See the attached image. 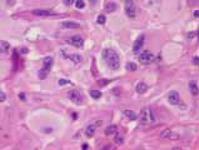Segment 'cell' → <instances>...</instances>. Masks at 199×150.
Segmentation results:
<instances>
[{
  "mask_svg": "<svg viewBox=\"0 0 199 150\" xmlns=\"http://www.w3.org/2000/svg\"><path fill=\"white\" fill-rule=\"evenodd\" d=\"M193 63H194V64H196V65H198V58H197V56L193 59Z\"/></svg>",
  "mask_w": 199,
  "mask_h": 150,
  "instance_id": "31",
  "label": "cell"
},
{
  "mask_svg": "<svg viewBox=\"0 0 199 150\" xmlns=\"http://www.w3.org/2000/svg\"><path fill=\"white\" fill-rule=\"evenodd\" d=\"M51 66H53V58L51 56H47L43 60V68H41V70L39 72V78L40 79L47 78V75H48L49 72H50Z\"/></svg>",
  "mask_w": 199,
  "mask_h": 150,
  "instance_id": "3",
  "label": "cell"
},
{
  "mask_svg": "<svg viewBox=\"0 0 199 150\" xmlns=\"http://www.w3.org/2000/svg\"><path fill=\"white\" fill-rule=\"evenodd\" d=\"M34 15L36 16H50V15H55V12L53 10H48V9H35L31 11Z\"/></svg>",
  "mask_w": 199,
  "mask_h": 150,
  "instance_id": "12",
  "label": "cell"
},
{
  "mask_svg": "<svg viewBox=\"0 0 199 150\" xmlns=\"http://www.w3.org/2000/svg\"><path fill=\"white\" fill-rule=\"evenodd\" d=\"M138 59H139V61L142 63V64L148 65V64H150V63H153V60H154V55H153L150 51H147V50H145V51H143V53L139 54Z\"/></svg>",
  "mask_w": 199,
  "mask_h": 150,
  "instance_id": "6",
  "label": "cell"
},
{
  "mask_svg": "<svg viewBox=\"0 0 199 150\" xmlns=\"http://www.w3.org/2000/svg\"><path fill=\"white\" fill-rule=\"evenodd\" d=\"M61 26L66 28V29H79L80 28V24L72 23V22H63V23H61Z\"/></svg>",
  "mask_w": 199,
  "mask_h": 150,
  "instance_id": "15",
  "label": "cell"
},
{
  "mask_svg": "<svg viewBox=\"0 0 199 150\" xmlns=\"http://www.w3.org/2000/svg\"><path fill=\"white\" fill-rule=\"evenodd\" d=\"M105 22H106V18H105V15H103V14L98 15V18H97V23H98V24L103 25V24H105Z\"/></svg>",
  "mask_w": 199,
  "mask_h": 150,
  "instance_id": "23",
  "label": "cell"
},
{
  "mask_svg": "<svg viewBox=\"0 0 199 150\" xmlns=\"http://www.w3.org/2000/svg\"><path fill=\"white\" fill-rule=\"evenodd\" d=\"M117 131H118L117 125H109V126H106V128H105V130H104V133H105V135H106V136L115 135V134H117Z\"/></svg>",
  "mask_w": 199,
  "mask_h": 150,
  "instance_id": "13",
  "label": "cell"
},
{
  "mask_svg": "<svg viewBox=\"0 0 199 150\" xmlns=\"http://www.w3.org/2000/svg\"><path fill=\"white\" fill-rule=\"evenodd\" d=\"M66 43L70 44V45H74L77 48H81L84 45V39L80 36V35H73L66 39Z\"/></svg>",
  "mask_w": 199,
  "mask_h": 150,
  "instance_id": "7",
  "label": "cell"
},
{
  "mask_svg": "<svg viewBox=\"0 0 199 150\" xmlns=\"http://www.w3.org/2000/svg\"><path fill=\"white\" fill-rule=\"evenodd\" d=\"M103 58L106 63V65L113 70H118L120 68V56L119 54L113 49H104Z\"/></svg>",
  "mask_w": 199,
  "mask_h": 150,
  "instance_id": "1",
  "label": "cell"
},
{
  "mask_svg": "<svg viewBox=\"0 0 199 150\" xmlns=\"http://www.w3.org/2000/svg\"><path fill=\"white\" fill-rule=\"evenodd\" d=\"M124 10H125V14L128 18L134 19L136 16V8L134 5V1L133 0H125V4H124Z\"/></svg>",
  "mask_w": 199,
  "mask_h": 150,
  "instance_id": "4",
  "label": "cell"
},
{
  "mask_svg": "<svg viewBox=\"0 0 199 150\" xmlns=\"http://www.w3.org/2000/svg\"><path fill=\"white\" fill-rule=\"evenodd\" d=\"M69 98L70 100H73L74 104H77V105H80L83 104V100H84V97H83L81 91L78 90V89H73L69 91Z\"/></svg>",
  "mask_w": 199,
  "mask_h": 150,
  "instance_id": "5",
  "label": "cell"
},
{
  "mask_svg": "<svg viewBox=\"0 0 199 150\" xmlns=\"http://www.w3.org/2000/svg\"><path fill=\"white\" fill-rule=\"evenodd\" d=\"M189 90H190V93H192L193 95H198V86L196 84V81L189 83Z\"/></svg>",
  "mask_w": 199,
  "mask_h": 150,
  "instance_id": "19",
  "label": "cell"
},
{
  "mask_svg": "<svg viewBox=\"0 0 199 150\" xmlns=\"http://www.w3.org/2000/svg\"><path fill=\"white\" fill-rule=\"evenodd\" d=\"M63 55H64V58L72 60L73 63H75V64H80V63L83 61V58L79 55V54H68L65 50H63Z\"/></svg>",
  "mask_w": 199,
  "mask_h": 150,
  "instance_id": "9",
  "label": "cell"
},
{
  "mask_svg": "<svg viewBox=\"0 0 199 150\" xmlns=\"http://www.w3.org/2000/svg\"><path fill=\"white\" fill-rule=\"evenodd\" d=\"M105 10L109 11V12H113L117 10V5H115V3H108L105 5Z\"/></svg>",
  "mask_w": 199,
  "mask_h": 150,
  "instance_id": "22",
  "label": "cell"
},
{
  "mask_svg": "<svg viewBox=\"0 0 199 150\" xmlns=\"http://www.w3.org/2000/svg\"><path fill=\"white\" fill-rule=\"evenodd\" d=\"M89 94H90V97H92L93 99H100L102 98L100 90H94V89H92V90H89Z\"/></svg>",
  "mask_w": 199,
  "mask_h": 150,
  "instance_id": "20",
  "label": "cell"
},
{
  "mask_svg": "<svg viewBox=\"0 0 199 150\" xmlns=\"http://www.w3.org/2000/svg\"><path fill=\"white\" fill-rule=\"evenodd\" d=\"M95 129H97V125L95 124H92V125H89L88 128L85 129V134H86V136H93L94 134H95Z\"/></svg>",
  "mask_w": 199,
  "mask_h": 150,
  "instance_id": "16",
  "label": "cell"
},
{
  "mask_svg": "<svg viewBox=\"0 0 199 150\" xmlns=\"http://www.w3.org/2000/svg\"><path fill=\"white\" fill-rule=\"evenodd\" d=\"M135 90H136V93H138V94H144L148 90V85L145 84V83L140 81V83H138V85H136Z\"/></svg>",
  "mask_w": 199,
  "mask_h": 150,
  "instance_id": "14",
  "label": "cell"
},
{
  "mask_svg": "<svg viewBox=\"0 0 199 150\" xmlns=\"http://www.w3.org/2000/svg\"><path fill=\"white\" fill-rule=\"evenodd\" d=\"M10 49V45L9 43L6 41H0V54H4V53H8Z\"/></svg>",
  "mask_w": 199,
  "mask_h": 150,
  "instance_id": "17",
  "label": "cell"
},
{
  "mask_svg": "<svg viewBox=\"0 0 199 150\" xmlns=\"http://www.w3.org/2000/svg\"><path fill=\"white\" fill-rule=\"evenodd\" d=\"M58 84H59V85H66V84H70V80H66V79H60V80L58 81Z\"/></svg>",
  "mask_w": 199,
  "mask_h": 150,
  "instance_id": "27",
  "label": "cell"
},
{
  "mask_svg": "<svg viewBox=\"0 0 199 150\" xmlns=\"http://www.w3.org/2000/svg\"><path fill=\"white\" fill-rule=\"evenodd\" d=\"M22 53H23V54H26V53H28V49H26V48H23V49H22Z\"/></svg>",
  "mask_w": 199,
  "mask_h": 150,
  "instance_id": "32",
  "label": "cell"
},
{
  "mask_svg": "<svg viewBox=\"0 0 199 150\" xmlns=\"http://www.w3.org/2000/svg\"><path fill=\"white\" fill-rule=\"evenodd\" d=\"M114 143L117 144V145H122L124 141H123V136H120V135H115V138H114Z\"/></svg>",
  "mask_w": 199,
  "mask_h": 150,
  "instance_id": "25",
  "label": "cell"
},
{
  "mask_svg": "<svg viewBox=\"0 0 199 150\" xmlns=\"http://www.w3.org/2000/svg\"><path fill=\"white\" fill-rule=\"evenodd\" d=\"M75 6H77V9H83V8L85 6V3H84V0H75Z\"/></svg>",
  "mask_w": 199,
  "mask_h": 150,
  "instance_id": "24",
  "label": "cell"
},
{
  "mask_svg": "<svg viewBox=\"0 0 199 150\" xmlns=\"http://www.w3.org/2000/svg\"><path fill=\"white\" fill-rule=\"evenodd\" d=\"M160 138L161 139H170V140H175L178 139V134H175L173 130L170 129H165V130L160 134Z\"/></svg>",
  "mask_w": 199,
  "mask_h": 150,
  "instance_id": "10",
  "label": "cell"
},
{
  "mask_svg": "<svg viewBox=\"0 0 199 150\" xmlns=\"http://www.w3.org/2000/svg\"><path fill=\"white\" fill-rule=\"evenodd\" d=\"M6 100V95L3 93V91H0V103H3V101H5Z\"/></svg>",
  "mask_w": 199,
  "mask_h": 150,
  "instance_id": "28",
  "label": "cell"
},
{
  "mask_svg": "<svg viewBox=\"0 0 199 150\" xmlns=\"http://www.w3.org/2000/svg\"><path fill=\"white\" fill-rule=\"evenodd\" d=\"M196 36V33H192V34H188V39H192V38Z\"/></svg>",
  "mask_w": 199,
  "mask_h": 150,
  "instance_id": "30",
  "label": "cell"
},
{
  "mask_svg": "<svg viewBox=\"0 0 199 150\" xmlns=\"http://www.w3.org/2000/svg\"><path fill=\"white\" fill-rule=\"evenodd\" d=\"M125 68L128 72H136V70H138V66H136L135 63H128L125 65Z\"/></svg>",
  "mask_w": 199,
  "mask_h": 150,
  "instance_id": "21",
  "label": "cell"
},
{
  "mask_svg": "<svg viewBox=\"0 0 199 150\" xmlns=\"http://www.w3.org/2000/svg\"><path fill=\"white\" fill-rule=\"evenodd\" d=\"M144 40H145V36H144V35H140L138 39L134 41V44H133V53H134V54H138L140 50H142L143 45H144Z\"/></svg>",
  "mask_w": 199,
  "mask_h": 150,
  "instance_id": "8",
  "label": "cell"
},
{
  "mask_svg": "<svg viewBox=\"0 0 199 150\" xmlns=\"http://www.w3.org/2000/svg\"><path fill=\"white\" fill-rule=\"evenodd\" d=\"M108 83V80H105V79H103V80H99V85H105Z\"/></svg>",
  "mask_w": 199,
  "mask_h": 150,
  "instance_id": "29",
  "label": "cell"
},
{
  "mask_svg": "<svg viewBox=\"0 0 199 150\" xmlns=\"http://www.w3.org/2000/svg\"><path fill=\"white\" fill-rule=\"evenodd\" d=\"M19 98L24 100V99H25V95H24V94H19Z\"/></svg>",
  "mask_w": 199,
  "mask_h": 150,
  "instance_id": "33",
  "label": "cell"
},
{
  "mask_svg": "<svg viewBox=\"0 0 199 150\" xmlns=\"http://www.w3.org/2000/svg\"><path fill=\"white\" fill-rule=\"evenodd\" d=\"M168 101L172 104V105H177V104L180 103V97L177 91H170L168 94Z\"/></svg>",
  "mask_w": 199,
  "mask_h": 150,
  "instance_id": "11",
  "label": "cell"
},
{
  "mask_svg": "<svg viewBox=\"0 0 199 150\" xmlns=\"http://www.w3.org/2000/svg\"><path fill=\"white\" fill-rule=\"evenodd\" d=\"M154 122H155V116H154L153 110L150 108H144L142 112H140V123L149 125V124H153Z\"/></svg>",
  "mask_w": 199,
  "mask_h": 150,
  "instance_id": "2",
  "label": "cell"
},
{
  "mask_svg": "<svg viewBox=\"0 0 199 150\" xmlns=\"http://www.w3.org/2000/svg\"><path fill=\"white\" fill-rule=\"evenodd\" d=\"M63 3H64V5H66V6H72L74 3H75V0H63Z\"/></svg>",
  "mask_w": 199,
  "mask_h": 150,
  "instance_id": "26",
  "label": "cell"
},
{
  "mask_svg": "<svg viewBox=\"0 0 199 150\" xmlns=\"http://www.w3.org/2000/svg\"><path fill=\"white\" fill-rule=\"evenodd\" d=\"M123 114L127 116L128 119H130V120H136V114L133 110H129V109H125L123 111Z\"/></svg>",
  "mask_w": 199,
  "mask_h": 150,
  "instance_id": "18",
  "label": "cell"
}]
</instances>
